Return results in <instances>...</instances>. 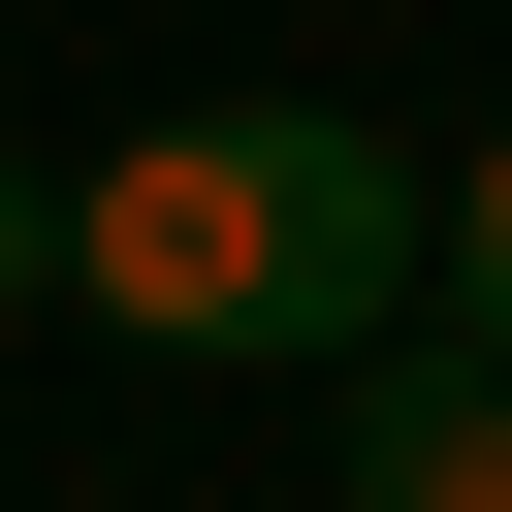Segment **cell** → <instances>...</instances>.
Returning a JSON list of instances; mask_svg holds the SVG:
<instances>
[{
    "mask_svg": "<svg viewBox=\"0 0 512 512\" xmlns=\"http://www.w3.org/2000/svg\"><path fill=\"white\" fill-rule=\"evenodd\" d=\"M64 288L128 320V352H384V320H448V192L352 128V96H192V128H128L96 192H64Z\"/></svg>",
    "mask_w": 512,
    "mask_h": 512,
    "instance_id": "cell-1",
    "label": "cell"
},
{
    "mask_svg": "<svg viewBox=\"0 0 512 512\" xmlns=\"http://www.w3.org/2000/svg\"><path fill=\"white\" fill-rule=\"evenodd\" d=\"M448 320H480V352H512V128H480V160H448Z\"/></svg>",
    "mask_w": 512,
    "mask_h": 512,
    "instance_id": "cell-3",
    "label": "cell"
},
{
    "mask_svg": "<svg viewBox=\"0 0 512 512\" xmlns=\"http://www.w3.org/2000/svg\"><path fill=\"white\" fill-rule=\"evenodd\" d=\"M352 512H512V352L480 320H384L352 352Z\"/></svg>",
    "mask_w": 512,
    "mask_h": 512,
    "instance_id": "cell-2",
    "label": "cell"
},
{
    "mask_svg": "<svg viewBox=\"0 0 512 512\" xmlns=\"http://www.w3.org/2000/svg\"><path fill=\"white\" fill-rule=\"evenodd\" d=\"M32 288H64V192H32V160H0V320H32Z\"/></svg>",
    "mask_w": 512,
    "mask_h": 512,
    "instance_id": "cell-4",
    "label": "cell"
}]
</instances>
